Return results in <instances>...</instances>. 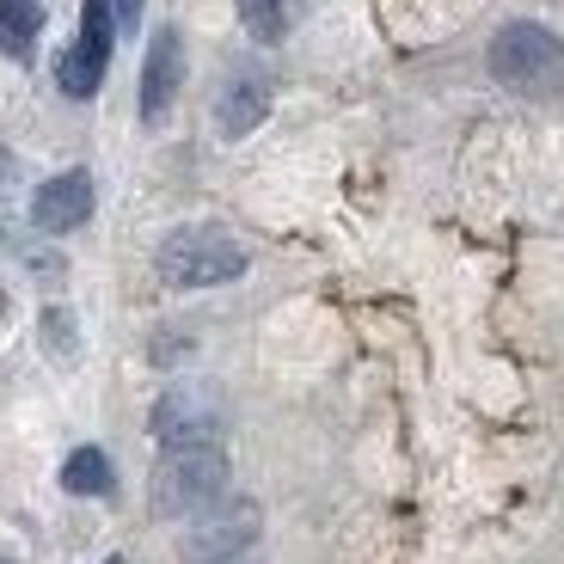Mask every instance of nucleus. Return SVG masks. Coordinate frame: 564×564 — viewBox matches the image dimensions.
I'll use <instances>...</instances> for the list:
<instances>
[{
	"mask_svg": "<svg viewBox=\"0 0 564 564\" xmlns=\"http://www.w3.org/2000/svg\"><path fill=\"white\" fill-rule=\"evenodd\" d=\"M141 7H148V0H111V13H117V25H135V19H141Z\"/></svg>",
	"mask_w": 564,
	"mask_h": 564,
	"instance_id": "obj_13",
	"label": "nucleus"
},
{
	"mask_svg": "<svg viewBox=\"0 0 564 564\" xmlns=\"http://www.w3.org/2000/svg\"><path fill=\"white\" fill-rule=\"evenodd\" d=\"M86 215H93V178H86V172H62V178H50L37 197H31V221H37L43 234H68Z\"/></svg>",
	"mask_w": 564,
	"mask_h": 564,
	"instance_id": "obj_8",
	"label": "nucleus"
},
{
	"mask_svg": "<svg viewBox=\"0 0 564 564\" xmlns=\"http://www.w3.org/2000/svg\"><path fill=\"white\" fill-rule=\"evenodd\" d=\"M215 430H221V411H215V399L203 393V387H178V393H166L154 405V436L166 442V448L215 442Z\"/></svg>",
	"mask_w": 564,
	"mask_h": 564,
	"instance_id": "obj_6",
	"label": "nucleus"
},
{
	"mask_svg": "<svg viewBox=\"0 0 564 564\" xmlns=\"http://www.w3.org/2000/svg\"><path fill=\"white\" fill-rule=\"evenodd\" d=\"M246 270V252L215 227H178L160 246V276L172 289H209V282H234Z\"/></svg>",
	"mask_w": 564,
	"mask_h": 564,
	"instance_id": "obj_3",
	"label": "nucleus"
},
{
	"mask_svg": "<svg viewBox=\"0 0 564 564\" xmlns=\"http://www.w3.org/2000/svg\"><path fill=\"white\" fill-rule=\"evenodd\" d=\"M105 564H123V558H105Z\"/></svg>",
	"mask_w": 564,
	"mask_h": 564,
	"instance_id": "obj_15",
	"label": "nucleus"
},
{
	"mask_svg": "<svg viewBox=\"0 0 564 564\" xmlns=\"http://www.w3.org/2000/svg\"><path fill=\"white\" fill-rule=\"evenodd\" d=\"M62 491H74V497H105V491H111V460H105L99 448H74L68 466H62Z\"/></svg>",
	"mask_w": 564,
	"mask_h": 564,
	"instance_id": "obj_11",
	"label": "nucleus"
},
{
	"mask_svg": "<svg viewBox=\"0 0 564 564\" xmlns=\"http://www.w3.org/2000/svg\"><path fill=\"white\" fill-rule=\"evenodd\" d=\"M37 31H43L37 0H0V50H7V56H31Z\"/></svg>",
	"mask_w": 564,
	"mask_h": 564,
	"instance_id": "obj_10",
	"label": "nucleus"
},
{
	"mask_svg": "<svg viewBox=\"0 0 564 564\" xmlns=\"http://www.w3.org/2000/svg\"><path fill=\"white\" fill-rule=\"evenodd\" d=\"M111 25H117L111 0H86L80 37H74L68 50H62V62H56V80H62L68 99H93V93H99L105 62H111Z\"/></svg>",
	"mask_w": 564,
	"mask_h": 564,
	"instance_id": "obj_4",
	"label": "nucleus"
},
{
	"mask_svg": "<svg viewBox=\"0 0 564 564\" xmlns=\"http://www.w3.org/2000/svg\"><path fill=\"white\" fill-rule=\"evenodd\" d=\"M252 534H258V509L252 503H215V509H203V522L191 528L184 558L191 564H227V558H240V552L252 546Z\"/></svg>",
	"mask_w": 564,
	"mask_h": 564,
	"instance_id": "obj_5",
	"label": "nucleus"
},
{
	"mask_svg": "<svg viewBox=\"0 0 564 564\" xmlns=\"http://www.w3.org/2000/svg\"><path fill=\"white\" fill-rule=\"evenodd\" d=\"M270 111V86L264 74H234L221 93V105H215V123H221V135H246V129H258Z\"/></svg>",
	"mask_w": 564,
	"mask_h": 564,
	"instance_id": "obj_9",
	"label": "nucleus"
},
{
	"mask_svg": "<svg viewBox=\"0 0 564 564\" xmlns=\"http://www.w3.org/2000/svg\"><path fill=\"white\" fill-rule=\"evenodd\" d=\"M227 491V454L215 442H197V448H166L148 479V503L154 516H203L215 509Z\"/></svg>",
	"mask_w": 564,
	"mask_h": 564,
	"instance_id": "obj_1",
	"label": "nucleus"
},
{
	"mask_svg": "<svg viewBox=\"0 0 564 564\" xmlns=\"http://www.w3.org/2000/svg\"><path fill=\"white\" fill-rule=\"evenodd\" d=\"M491 74L509 93H522V99H552L564 86V37L516 19V25H503L491 37Z\"/></svg>",
	"mask_w": 564,
	"mask_h": 564,
	"instance_id": "obj_2",
	"label": "nucleus"
},
{
	"mask_svg": "<svg viewBox=\"0 0 564 564\" xmlns=\"http://www.w3.org/2000/svg\"><path fill=\"white\" fill-rule=\"evenodd\" d=\"M178 80H184V43H178V31H160V37L148 43V68H141V117H148V123H160V117L172 111Z\"/></svg>",
	"mask_w": 564,
	"mask_h": 564,
	"instance_id": "obj_7",
	"label": "nucleus"
},
{
	"mask_svg": "<svg viewBox=\"0 0 564 564\" xmlns=\"http://www.w3.org/2000/svg\"><path fill=\"white\" fill-rule=\"evenodd\" d=\"M227 564H252V558H246V552H240V558H227Z\"/></svg>",
	"mask_w": 564,
	"mask_h": 564,
	"instance_id": "obj_14",
	"label": "nucleus"
},
{
	"mask_svg": "<svg viewBox=\"0 0 564 564\" xmlns=\"http://www.w3.org/2000/svg\"><path fill=\"white\" fill-rule=\"evenodd\" d=\"M289 19H295V0H240V25L252 31L258 43L289 37Z\"/></svg>",
	"mask_w": 564,
	"mask_h": 564,
	"instance_id": "obj_12",
	"label": "nucleus"
}]
</instances>
